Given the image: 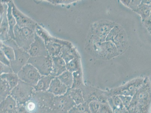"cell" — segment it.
<instances>
[{
	"instance_id": "obj_36",
	"label": "cell",
	"mask_w": 151,
	"mask_h": 113,
	"mask_svg": "<svg viewBox=\"0 0 151 113\" xmlns=\"http://www.w3.org/2000/svg\"><path fill=\"white\" fill-rule=\"evenodd\" d=\"M0 52H1V57H0L1 63L5 64V65L10 66V61L5 56L2 50H1Z\"/></svg>"
},
{
	"instance_id": "obj_40",
	"label": "cell",
	"mask_w": 151,
	"mask_h": 113,
	"mask_svg": "<svg viewBox=\"0 0 151 113\" xmlns=\"http://www.w3.org/2000/svg\"><path fill=\"white\" fill-rule=\"evenodd\" d=\"M151 35V34H150Z\"/></svg>"
},
{
	"instance_id": "obj_9",
	"label": "cell",
	"mask_w": 151,
	"mask_h": 113,
	"mask_svg": "<svg viewBox=\"0 0 151 113\" xmlns=\"http://www.w3.org/2000/svg\"><path fill=\"white\" fill-rule=\"evenodd\" d=\"M93 47L100 57L110 60L120 55L116 45L110 41L99 43L93 42Z\"/></svg>"
},
{
	"instance_id": "obj_17",
	"label": "cell",
	"mask_w": 151,
	"mask_h": 113,
	"mask_svg": "<svg viewBox=\"0 0 151 113\" xmlns=\"http://www.w3.org/2000/svg\"><path fill=\"white\" fill-rule=\"evenodd\" d=\"M18 107L17 102L11 95L1 102V113H17Z\"/></svg>"
},
{
	"instance_id": "obj_13",
	"label": "cell",
	"mask_w": 151,
	"mask_h": 113,
	"mask_svg": "<svg viewBox=\"0 0 151 113\" xmlns=\"http://www.w3.org/2000/svg\"><path fill=\"white\" fill-rule=\"evenodd\" d=\"M28 52L31 57L49 56L45 41L36 32L35 39L31 44Z\"/></svg>"
},
{
	"instance_id": "obj_29",
	"label": "cell",
	"mask_w": 151,
	"mask_h": 113,
	"mask_svg": "<svg viewBox=\"0 0 151 113\" xmlns=\"http://www.w3.org/2000/svg\"><path fill=\"white\" fill-rule=\"evenodd\" d=\"M1 50L3 52L10 62L15 60V53L13 48L1 42Z\"/></svg>"
},
{
	"instance_id": "obj_4",
	"label": "cell",
	"mask_w": 151,
	"mask_h": 113,
	"mask_svg": "<svg viewBox=\"0 0 151 113\" xmlns=\"http://www.w3.org/2000/svg\"><path fill=\"white\" fill-rule=\"evenodd\" d=\"M116 23L110 20H102L94 22L91 26V39L93 42H105L107 36Z\"/></svg>"
},
{
	"instance_id": "obj_34",
	"label": "cell",
	"mask_w": 151,
	"mask_h": 113,
	"mask_svg": "<svg viewBox=\"0 0 151 113\" xmlns=\"http://www.w3.org/2000/svg\"><path fill=\"white\" fill-rule=\"evenodd\" d=\"M141 2V1L140 0H132L130 1L128 7L134 12L140 4Z\"/></svg>"
},
{
	"instance_id": "obj_14",
	"label": "cell",
	"mask_w": 151,
	"mask_h": 113,
	"mask_svg": "<svg viewBox=\"0 0 151 113\" xmlns=\"http://www.w3.org/2000/svg\"><path fill=\"white\" fill-rule=\"evenodd\" d=\"M12 12L16 19L17 25L19 27H28L35 31L38 25L37 23L20 12L15 5L14 2Z\"/></svg>"
},
{
	"instance_id": "obj_7",
	"label": "cell",
	"mask_w": 151,
	"mask_h": 113,
	"mask_svg": "<svg viewBox=\"0 0 151 113\" xmlns=\"http://www.w3.org/2000/svg\"><path fill=\"white\" fill-rule=\"evenodd\" d=\"M35 92L33 86L20 80L12 89L11 96L16 100L18 105H23L32 98Z\"/></svg>"
},
{
	"instance_id": "obj_1",
	"label": "cell",
	"mask_w": 151,
	"mask_h": 113,
	"mask_svg": "<svg viewBox=\"0 0 151 113\" xmlns=\"http://www.w3.org/2000/svg\"><path fill=\"white\" fill-rule=\"evenodd\" d=\"M130 113H150L151 109V83L148 77L145 78L142 86L132 97L127 109Z\"/></svg>"
},
{
	"instance_id": "obj_33",
	"label": "cell",
	"mask_w": 151,
	"mask_h": 113,
	"mask_svg": "<svg viewBox=\"0 0 151 113\" xmlns=\"http://www.w3.org/2000/svg\"><path fill=\"white\" fill-rule=\"evenodd\" d=\"M0 67H1V75L3 74L13 72L11 66L5 65V64L1 63Z\"/></svg>"
},
{
	"instance_id": "obj_37",
	"label": "cell",
	"mask_w": 151,
	"mask_h": 113,
	"mask_svg": "<svg viewBox=\"0 0 151 113\" xmlns=\"http://www.w3.org/2000/svg\"><path fill=\"white\" fill-rule=\"evenodd\" d=\"M130 1H131V0H123V1H121V2L124 6L128 7L130 3Z\"/></svg>"
},
{
	"instance_id": "obj_39",
	"label": "cell",
	"mask_w": 151,
	"mask_h": 113,
	"mask_svg": "<svg viewBox=\"0 0 151 113\" xmlns=\"http://www.w3.org/2000/svg\"><path fill=\"white\" fill-rule=\"evenodd\" d=\"M149 6L150 7V8L151 12V3L149 5Z\"/></svg>"
},
{
	"instance_id": "obj_21",
	"label": "cell",
	"mask_w": 151,
	"mask_h": 113,
	"mask_svg": "<svg viewBox=\"0 0 151 113\" xmlns=\"http://www.w3.org/2000/svg\"><path fill=\"white\" fill-rule=\"evenodd\" d=\"M13 1H9L7 2L8 5L7 16L8 22H9V34L11 38L15 40L14 33V28L15 26L17 25V22L14 16H13L12 9H13Z\"/></svg>"
},
{
	"instance_id": "obj_2",
	"label": "cell",
	"mask_w": 151,
	"mask_h": 113,
	"mask_svg": "<svg viewBox=\"0 0 151 113\" xmlns=\"http://www.w3.org/2000/svg\"><path fill=\"white\" fill-rule=\"evenodd\" d=\"M2 42L11 47L14 50L15 60L10 62V66L13 72L17 74L22 67L28 63L31 56L28 52L19 47L15 40L12 38Z\"/></svg>"
},
{
	"instance_id": "obj_32",
	"label": "cell",
	"mask_w": 151,
	"mask_h": 113,
	"mask_svg": "<svg viewBox=\"0 0 151 113\" xmlns=\"http://www.w3.org/2000/svg\"><path fill=\"white\" fill-rule=\"evenodd\" d=\"M125 108L127 109L129 106L132 101V97L130 96H119Z\"/></svg>"
},
{
	"instance_id": "obj_28",
	"label": "cell",
	"mask_w": 151,
	"mask_h": 113,
	"mask_svg": "<svg viewBox=\"0 0 151 113\" xmlns=\"http://www.w3.org/2000/svg\"><path fill=\"white\" fill-rule=\"evenodd\" d=\"M73 84L71 88H81L84 85L83 82L82 70L73 73Z\"/></svg>"
},
{
	"instance_id": "obj_22",
	"label": "cell",
	"mask_w": 151,
	"mask_h": 113,
	"mask_svg": "<svg viewBox=\"0 0 151 113\" xmlns=\"http://www.w3.org/2000/svg\"><path fill=\"white\" fill-rule=\"evenodd\" d=\"M67 93L70 96L76 105L85 102L83 92L81 88H71L69 89Z\"/></svg>"
},
{
	"instance_id": "obj_18",
	"label": "cell",
	"mask_w": 151,
	"mask_h": 113,
	"mask_svg": "<svg viewBox=\"0 0 151 113\" xmlns=\"http://www.w3.org/2000/svg\"><path fill=\"white\" fill-rule=\"evenodd\" d=\"M60 56L66 63L75 58L80 56L77 51L71 43L63 47Z\"/></svg>"
},
{
	"instance_id": "obj_16",
	"label": "cell",
	"mask_w": 151,
	"mask_h": 113,
	"mask_svg": "<svg viewBox=\"0 0 151 113\" xmlns=\"http://www.w3.org/2000/svg\"><path fill=\"white\" fill-rule=\"evenodd\" d=\"M52 58V67L50 75L54 78H57L64 72L67 71L66 63L60 56Z\"/></svg>"
},
{
	"instance_id": "obj_24",
	"label": "cell",
	"mask_w": 151,
	"mask_h": 113,
	"mask_svg": "<svg viewBox=\"0 0 151 113\" xmlns=\"http://www.w3.org/2000/svg\"><path fill=\"white\" fill-rule=\"evenodd\" d=\"M134 12L140 16L142 22L149 17L151 13L149 5L145 4L141 2Z\"/></svg>"
},
{
	"instance_id": "obj_25",
	"label": "cell",
	"mask_w": 151,
	"mask_h": 113,
	"mask_svg": "<svg viewBox=\"0 0 151 113\" xmlns=\"http://www.w3.org/2000/svg\"><path fill=\"white\" fill-rule=\"evenodd\" d=\"M57 78L63 84L67 86L68 89H71L72 88L73 81V75L72 73L67 70Z\"/></svg>"
},
{
	"instance_id": "obj_38",
	"label": "cell",
	"mask_w": 151,
	"mask_h": 113,
	"mask_svg": "<svg viewBox=\"0 0 151 113\" xmlns=\"http://www.w3.org/2000/svg\"><path fill=\"white\" fill-rule=\"evenodd\" d=\"M141 3L147 5H149L151 3V0H143Z\"/></svg>"
},
{
	"instance_id": "obj_35",
	"label": "cell",
	"mask_w": 151,
	"mask_h": 113,
	"mask_svg": "<svg viewBox=\"0 0 151 113\" xmlns=\"http://www.w3.org/2000/svg\"><path fill=\"white\" fill-rule=\"evenodd\" d=\"M142 23L150 34L151 33V13L149 17L143 22Z\"/></svg>"
},
{
	"instance_id": "obj_23",
	"label": "cell",
	"mask_w": 151,
	"mask_h": 113,
	"mask_svg": "<svg viewBox=\"0 0 151 113\" xmlns=\"http://www.w3.org/2000/svg\"><path fill=\"white\" fill-rule=\"evenodd\" d=\"M1 79L6 80L12 90L17 86L20 81L17 74H15L14 72L1 74Z\"/></svg>"
},
{
	"instance_id": "obj_5",
	"label": "cell",
	"mask_w": 151,
	"mask_h": 113,
	"mask_svg": "<svg viewBox=\"0 0 151 113\" xmlns=\"http://www.w3.org/2000/svg\"><path fill=\"white\" fill-rule=\"evenodd\" d=\"M15 41L19 47L28 52L35 39V31L28 27L16 25L14 28Z\"/></svg>"
},
{
	"instance_id": "obj_11",
	"label": "cell",
	"mask_w": 151,
	"mask_h": 113,
	"mask_svg": "<svg viewBox=\"0 0 151 113\" xmlns=\"http://www.w3.org/2000/svg\"><path fill=\"white\" fill-rule=\"evenodd\" d=\"M28 63L33 66L42 76L50 75L52 67L51 56H37L30 57Z\"/></svg>"
},
{
	"instance_id": "obj_12",
	"label": "cell",
	"mask_w": 151,
	"mask_h": 113,
	"mask_svg": "<svg viewBox=\"0 0 151 113\" xmlns=\"http://www.w3.org/2000/svg\"><path fill=\"white\" fill-rule=\"evenodd\" d=\"M76 105L68 93L63 96H55L53 99L52 113H68Z\"/></svg>"
},
{
	"instance_id": "obj_3",
	"label": "cell",
	"mask_w": 151,
	"mask_h": 113,
	"mask_svg": "<svg viewBox=\"0 0 151 113\" xmlns=\"http://www.w3.org/2000/svg\"><path fill=\"white\" fill-rule=\"evenodd\" d=\"M145 78L139 77L128 81L117 87L107 89L110 97L113 96H128L133 97L142 86Z\"/></svg>"
},
{
	"instance_id": "obj_30",
	"label": "cell",
	"mask_w": 151,
	"mask_h": 113,
	"mask_svg": "<svg viewBox=\"0 0 151 113\" xmlns=\"http://www.w3.org/2000/svg\"><path fill=\"white\" fill-rule=\"evenodd\" d=\"M101 103L99 102L93 101L88 104L89 111L91 113H97Z\"/></svg>"
},
{
	"instance_id": "obj_19",
	"label": "cell",
	"mask_w": 151,
	"mask_h": 113,
	"mask_svg": "<svg viewBox=\"0 0 151 113\" xmlns=\"http://www.w3.org/2000/svg\"><path fill=\"white\" fill-rule=\"evenodd\" d=\"M8 8V7L5 9L2 17L1 18L0 40L1 42H4L11 38L9 34V25L7 16Z\"/></svg>"
},
{
	"instance_id": "obj_15",
	"label": "cell",
	"mask_w": 151,
	"mask_h": 113,
	"mask_svg": "<svg viewBox=\"0 0 151 113\" xmlns=\"http://www.w3.org/2000/svg\"><path fill=\"white\" fill-rule=\"evenodd\" d=\"M69 89L57 78H53L47 92L54 96H63L67 93Z\"/></svg>"
},
{
	"instance_id": "obj_31",
	"label": "cell",
	"mask_w": 151,
	"mask_h": 113,
	"mask_svg": "<svg viewBox=\"0 0 151 113\" xmlns=\"http://www.w3.org/2000/svg\"><path fill=\"white\" fill-rule=\"evenodd\" d=\"M97 113H113L110 106L106 103H101L100 108Z\"/></svg>"
},
{
	"instance_id": "obj_6",
	"label": "cell",
	"mask_w": 151,
	"mask_h": 113,
	"mask_svg": "<svg viewBox=\"0 0 151 113\" xmlns=\"http://www.w3.org/2000/svg\"><path fill=\"white\" fill-rule=\"evenodd\" d=\"M106 41H110L114 44L120 54L126 50L128 46L127 35L123 28L116 24L107 36Z\"/></svg>"
},
{
	"instance_id": "obj_20",
	"label": "cell",
	"mask_w": 151,
	"mask_h": 113,
	"mask_svg": "<svg viewBox=\"0 0 151 113\" xmlns=\"http://www.w3.org/2000/svg\"><path fill=\"white\" fill-rule=\"evenodd\" d=\"M54 77L51 75L42 76L38 83L34 87L36 92L47 91L52 80Z\"/></svg>"
},
{
	"instance_id": "obj_10",
	"label": "cell",
	"mask_w": 151,
	"mask_h": 113,
	"mask_svg": "<svg viewBox=\"0 0 151 113\" xmlns=\"http://www.w3.org/2000/svg\"><path fill=\"white\" fill-rule=\"evenodd\" d=\"M20 80L34 87L42 75L33 66L27 63L17 74Z\"/></svg>"
},
{
	"instance_id": "obj_26",
	"label": "cell",
	"mask_w": 151,
	"mask_h": 113,
	"mask_svg": "<svg viewBox=\"0 0 151 113\" xmlns=\"http://www.w3.org/2000/svg\"><path fill=\"white\" fill-rule=\"evenodd\" d=\"M12 89L7 82L4 80L1 79V102L10 96Z\"/></svg>"
},
{
	"instance_id": "obj_27",
	"label": "cell",
	"mask_w": 151,
	"mask_h": 113,
	"mask_svg": "<svg viewBox=\"0 0 151 113\" xmlns=\"http://www.w3.org/2000/svg\"><path fill=\"white\" fill-rule=\"evenodd\" d=\"M66 68L67 71L72 73L82 70L80 56L75 58L66 63Z\"/></svg>"
},
{
	"instance_id": "obj_8",
	"label": "cell",
	"mask_w": 151,
	"mask_h": 113,
	"mask_svg": "<svg viewBox=\"0 0 151 113\" xmlns=\"http://www.w3.org/2000/svg\"><path fill=\"white\" fill-rule=\"evenodd\" d=\"M81 89L83 92L85 102L88 104L93 101L101 103H108L109 96L107 90H101L93 86L85 85Z\"/></svg>"
}]
</instances>
